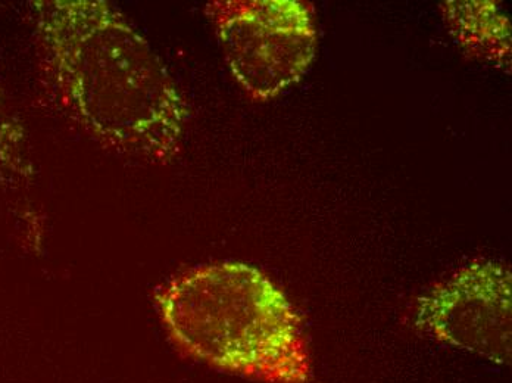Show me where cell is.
Listing matches in <instances>:
<instances>
[{"label":"cell","mask_w":512,"mask_h":383,"mask_svg":"<svg viewBox=\"0 0 512 383\" xmlns=\"http://www.w3.org/2000/svg\"><path fill=\"white\" fill-rule=\"evenodd\" d=\"M214 23L231 73L254 99H271L298 83L315 56L311 8L299 0H217Z\"/></svg>","instance_id":"obj_3"},{"label":"cell","mask_w":512,"mask_h":383,"mask_svg":"<svg viewBox=\"0 0 512 383\" xmlns=\"http://www.w3.org/2000/svg\"><path fill=\"white\" fill-rule=\"evenodd\" d=\"M511 285L504 264L474 261L418 298L415 328L492 363H510Z\"/></svg>","instance_id":"obj_4"},{"label":"cell","mask_w":512,"mask_h":383,"mask_svg":"<svg viewBox=\"0 0 512 383\" xmlns=\"http://www.w3.org/2000/svg\"><path fill=\"white\" fill-rule=\"evenodd\" d=\"M443 20L464 54L510 73L511 23L490 0L443 2Z\"/></svg>","instance_id":"obj_5"},{"label":"cell","mask_w":512,"mask_h":383,"mask_svg":"<svg viewBox=\"0 0 512 383\" xmlns=\"http://www.w3.org/2000/svg\"><path fill=\"white\" fill-rule=\"evenodd\" d=\"M33 179L34 167L28 155L26 132L9 111L0 87V189H20Z\"/></svg>","instance_id":"obj_6"},{"label":"cell","mask_w":512,"mask_h":383,"mask_svg":"<svg viewBox=\"0 0 512 383\" xmlns=\"http://www.w3.org/2000/svg\"><path fill=\"white\" fill-rule=\"evenodd\" d=\"M155 300L168 335L187 356L265 383L311 379L298 311L251 264L224 261L187 270Z\"/></svg>","instance_id":"obj_2"},{"label":"cell","mask_w":512,"mask_h":383,"mask_svg":"<svg viewBox=\"0 0 512 383\" xmlns=\"http://www.w3.org/2000/svg\"><path fill=\"white\" fill-rule=\"evenodd\" d=\"M31 14L46 74L78 126L118 154L170 164L189 107L145 37L105 0H36Z\"/></svg>","instance_id":"obj_1"}]
</instances>
